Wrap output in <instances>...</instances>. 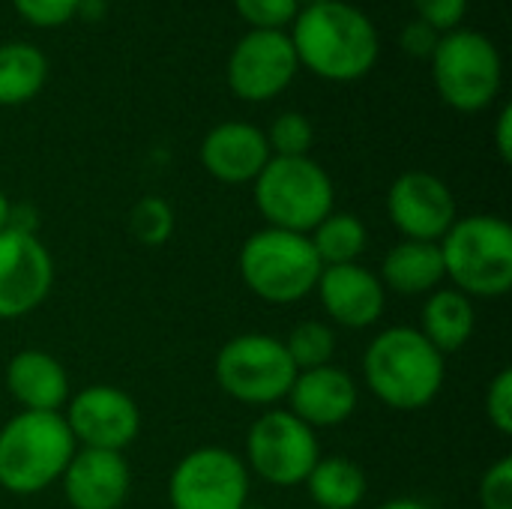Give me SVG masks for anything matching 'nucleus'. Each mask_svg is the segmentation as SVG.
<instances>
[{
  "label": "nucleus",
  "instance_id": "f257e3e1",
  "mask_svg": "<svg viewBox=\"0 0 512 509\" xmlns=\"http://www.w3.org/2000/svg\"><path fill=\"white\" fill-rule=\"evenodd\" d=\"M297 63L324 81H357L381 54V39L369 15L342 0L303 6L291 21Z\"/></svg>",
  "mask_w": 512,
  "mask_h": 509
},
{
  "label": "nucleus",
  "instance_id": "f03ea898",
  "mask_svg": "<svg viewBox=\"0 0 512 509\" xmlns=\"http://www.w3.org/2000/svg\"><path fill=\"white\" fill-rule=\"evenodd\" d=\"M363 378L372 396L387 408L423 411L438 399L447 366L444 354L435 351L417 327H390L369 342Z\"/></svg>",
  "mask_w": 512,
  "mask_h": 509
},
{
  "label": "nucleus",
  "instance_id": "7ed1b4c3",
  "mask_svg": "<svg viewBox=\"0 0 512 509\" xmlns=\"http://www.w3.org/2000/svg\"><path fill=\"white\" fill-rule=\"evenodd\" d=\"M75 450L63 414L18 411L0 426V489L21 498L51 489Z\"/></svg>",
  "mask_w": 512,
  "mask_h": 509
},
{
  "label": "nucleus",
  "instance_id": "20e7f679",
  "mask_svg": "<svg viewBox=\"0 0 512 509\" xmlns=\"http://www.w3.org/2000/svg\"><path fill=\"white\" fill-rule=\"evenodd\" d=\"M450 288L465 297H507L512 288V228L492 213L459 216L438 243Z\"/></svg>",
  "mask_w": 512,
  "mask_h": 509
},
{
  "label": "nucleus",
  "instance_id": "39448f33",
  "mask_svg": "<svg viewBox=\"0 0 512 509\" xmlns=\"http://www.w3.org/2000/svg\"><path fill=\"white\" fill-rule=\"evenodd\" d=\"M237 267L243 285L258 300L273 306H291L306 300L324 270L309 237L282 228L255 231L243 243Z\"/></svg>",
  "mask_w": 512,
  "mask_h": 509
},
{
  "label": "nucleus",
  "instance_id": "423d86ee",
  "mask_svg": "<svg viewBox=\"0 0 512 509\" xmlns=\"http://www.w3.org/2000/svg\"><path fill=\"white\" fill-rule=\"evenodd\" d=\"M255 204L267 228L309 234L333 213L336 189L330 174L309 156H270L255 177Z\"/></svg>",
  "mask_w": 512,
  "mask_h": 509
},
{
  "label": "nucleus",
  "instance_id": "0eeeda50",
  "mask_svg": "<svg viewBox=\"0 0 512 509\" xmlns=\"http://www.w3.org/2000/svg\"><path fill=\"white\" fill-rule=\"evenodd\" d=\"M432 60V81L438 96L462 114L489 108L504 81V63L495 42L468 27H456L438 39Z\"/></svg>",
  "mask_w": 512,
  "mask_h": 509
},
{
  "label": "nucleus",
  "instance_id": "6e6552de",
  "mask_svg": "<svg viewBox=\"0 0 512 509\" xmlns=\"http://www.w3.org/2000/svg\"><path fill=\"white\" fill-rule=\"evenodd\" d=\"M213 375L219 390L234 402L270 408L288 396L297 369L282 339L267 333H240L219 348Z\"/></svg>",
  "mask_w": 512,
  "mask_h": 509
},
{
  "label": "nucleus",
  "instance_id": "1a4fd4ad",
  "mask_svg": "<svg viewBox=\"0 0 512 509\" xmlns=\"http://www.w3.org/2000/svg\"><path fill=\"white\" fill-rule=\"evenodd\" d=\"M321 459L315 429L297 420L291 411H264L246 435V468L276 489H294L306 483L309 471Z\"/></svg>",
  "mask_w": 512,
  "mask_h": 509
},
{
  "label": "nucleus",
  "instance_id": "9d476101",
  "mask_svg": "<svg viewBox=\"0 0 512 509\" xmlns=\"http://www.w3.org/2000/svg\"><path fill=\"white\" fill-rule=\"evenodd\" d=\"M171 509H243L249 504V468L225 447L186 453L168 477Z\"/></svg>",
  "mask_w": 512,
  "mask_h": 509
},
{
  "label": "nucleus",
  "instance_id": "9b49d317",
  "mask_svg": "<svg viewBox=\"0 0 512 509\" xmlns=\"http://www.w3.org/2000/svg\"><path fill=\"white\" fill-rule=\"evenodd\" d=\"M300 63L285 30H249L228 57V87L243 102H267L285 93Z\"/></svg>",
  "mask_w": 512,
  "mask_h": 509
},
{
  "label": "nucleus",
  "instance_id": "f8f14e48",
  "mask_svg": "<svg viewBox=\"0 0 512 509\" xmlns=\"http://www.w3.org/2000/svg\"><path fill=\"white\" fill-rule=\"evenodd\" d=\"M66 426L78 447L123 453L141 432L135 399L111 384H90L66 402Z\"/></svg>",
  "mask_w": 512,
  "mask_h": 509
},
{
  "label": "nucleus",
  "instance_id": "ddd939ff",
  "mask_svg": "<svg viewBox=\"0 0 512 509\" xmlns=\"http://www.w3.org/2000/svg\"><path fill=\"white\" fill-rule=\"evenodd\" d=\"M54 285V261L33 231H0V321L39 309Z\"/></svg>",
  "mask_w": 512,
  "mask_h": 509
},
{
  "label": "nucleus",
  "instance_id": "4468645a",
  "mask_svg": "<svg viewBox=\"0 0 512 509\" xmlns=\"http://www.w3.org/2000/svg\"><path fill=\"white\" fill-rule=\"evenodd\" d=\"M387 216L402 231V240L441 243L459 219L450 186L432 171H405L387 192Z\"/></svg>",
  "mask_w": 512,
  "mask_h": 509
},
{
  "label": "nucleus",
  "instance_id": "2eb2a0df",
  "mask_svg": "<svg viewBox=\"0 0 512 509\" xmlns=\"http://www.w3.org/2000/svg\"><path fill=\"white\" fill-rule=\"evenodd\" d=\"M60 486L72 509H120L132 489V471L123 453L78 447Z\"/></svg>",
  "mask_w": 512,
  "mask_h": 509
},
{
  "label": "nucleus",
  "instance_id": "dca6fc26",
  "mask_svg": "<svg viewBox=\"0 0 512 509\" xmlns=\"http://www.w3.org/2000/svg\"><path fill=\"white\" fill-rule=\"evenodd\" d=\"M315 291L330 321L348 330H366L378 324L387 306V291L381 279L360 261L324 267Z\"/></svg>",
  "mask_w": 512,
  "mask_h": 509
},
{
  "label": "nucleus",
  "instance_id": "f3484780",
  "mask_svg": "<svg viewBox=\"0 0 512 509\" xmlns=\"http://www.w3.org/2000/svg\"><path fill=\"white\" fill-rule=\"evenodd\" d=\"M285 399H288V411L297 420H303L309 429H330L354 417L360 405V390L345 369L330 363V366L297 372Z\"/></svg>",
  "mask_w": 512,
  "mask_h": 509
},
{
  "label": "nucleus",
  "instance_id": "a211bd4d",
  "mask_svg": "<svg viewBox=\"0 0 512 509\" xmlns=\"http://www.w3.org/2000/svg\"><path fill=\"white\" fill-rule=\"evenodd\" d=\"M267 138L258 126L243 120H228L213 126L201 141V165L210 177L228 186L255 183V177L270 162Z\"/></svg>",
  "mask_w": 512,
  "mask_h": 509
},
{
  "label": "nucleus",
  "instance_id": "6ab92c4d",
  "mask_svg": "<svg viewBox=\"0 0 512 509\" xmlns=\"http://www.w3.org/2000/svg\"><path fill=\"white\" fill-rule=\"evenodd\" d=\"M6 393L21 411L60 414L69 402V375L54 354L24 348L6 363Z\"/></svg>",
  "mask_w": 512,
  "mask_h": 509
},
{
  "label": "nucleus",
  "instance_id": "aec40b11",
  "mask_svg": "<svg viewBox=\"0 0 512 509\" xmlns=\"http://www.w3.org/2000/svg\"><path fill=\"white\" fill-rule=\"evenodd\" d=\"M378 279L384 291H393L399 297H429L447 279L438 243H423V240L396 243L384 255Z\"/></svg>",
  "mask_w": 512,
  "mask_h": 509
},
{
  "label": "nucleus",
  "instance_id": "412c9836",
  "mask_svg": "<svg viewBox=\"0 0 512 509\" xmlns=\"http://www.w3.org/2000/svg\"><path fill=\"white\" fill-rule=\"evenodd\" d=\"M474 300L465 297L456 288H438L426 297L423 303V315H420V333L426 336V342L441 351V354H453L459 348H465L474 336Z\"/></svg>",
  "mask_w": 512,
  "mask_h": 509
},
{
  "label": "nucleus",
  "instance_id": "4be33fe9",
  "mask_svg": "<svg viewBox=\"0 0 512 509\" xmlns=\"http://www.w3.org/2000/svg\"><path fill=\"white\" fill-rule=\"evenodd\" d=\"M315 509H357L366 501V471L348 456H321L306 477Z\"/></svg>",
  "mask_w": 512,
  "mask_h": 509
},
{
  "label": "nucleus",
  "instance_id": "5701e85b",
  "mask_svg": "<svg viewBox=\"0 0 512 509\" xmlns=\"http://www.w3.org/2000/svg\"><path fill=\"white\" fill-rule=\"evenodd\" d=\"M48 81V60L30 42L0 45V105L30 102Z\"/></svg>",
  "mask_w": 512,
  "mask_h": 509
},
{
  "label": "nucleus",
  "instance_id": "b1692460",
  "mask_svg": "<svg viewBox=\"0 0 512 509\" xmlns=\"http://www.w3.org/2000/svg\"><path fill=\"white\" fill-rule=\"evenodd\" d=\"M306 237L324 267L354 264L366 252V243H369V231L363 219L354 213H336V210L327 219H321Z\"/></svg>",
  "mask_w": 512,
  "mask_h": 509
},
{
  "label": "nucleus",
  "instance_id": "393cba45",
  "mask_svg": "<svg viewBox=\"0 0 512 509\" xmlns=\"http://www.w3.org/2000/svg\"><path fill=\"white\" fill-rule=\"evenodd\" d=\"M282 345H285L294 369L306 372V369H318V366L333 363L336 333L324 321H303L288 333V339H282Z\"/></svg>",
  "mask_w": 512,
  "mask_h": 509
},
{
  "label": "nucleus",
  "instance_id": "a878e982",
  "mask_svg": "<svg viewBox=\"0 0 512 509\" xmlns=\"http://www.w3.org/2000/svg\"><path fill=\"white\" fill-rule=\"evenodd\" d=\"M129 231L141 246H165L174 234V210L159 195H144L129 210Z\"/></svg>",
  "mask_w": 512,
  "mask_h": 509
},
{
  "label": "nucleus",
  "instance_id": "bb28decb",
  "mask_svg": "<svg viewBox=\"0 0 512 509\" xmlns=\"http://www.w3.org/2000/svg\"><path fill=\"white\" fill-rule=\"evenodd\" d=\"M264 138L273 156H309L315 144V126L306 114L285 111L270 123Z\"/></svg>",
  "mask_w": 512,
  "mask_h": 509
},
{
  "label": "nucleus",
  "instance_id": "cd10ccee",
  "mask_svg": "<svg viewBox=\"0 0 512 509\" xmlns=\"http://www.w3.org/2000/svg\"><path fill=\"white\" fill-rule=\"evenodd\" d=\"M234 6L252 30H282L300 12L297 0H234Z\"/></svg>",
  "mask_w": 512,
  "mask_h": 509
},
{
  "label": "nucleus",
  "instance_id": "c85d7f7f",
  "mask_svg": "<svg viewBox=\"0 0 512 509\" xmlns=\"http://www.w3.org/2000/svg\"><path fill=\"white\" fill-rule=\"evenodd\" d=\"M81 0H12L15 12L33 27H60L78 15Z\"/></svg>",
  "mask_w": 512,
  "mask_h": 509
},
{
  "label": "nucleus",
  "instance_id": "c756f323",
  "mask_svg": "<svg viewBox=\"0 0 512 509\" xmlns=\"http://www.w3.org/2000/svg\"><path fill=\"white\" fill-rule=\"evenodd\" d=\"M486 417L492 429L504 438L512 435V372L501 369L486 390Z\"/></svg>",
  "mask_w": 512,
  "mask_h": 509
},
{
  "label": "nucleus",
  "instance_id": "7c9ffc66",
  "mask_svg": "<svg viewBox=\"0 0 512 509\" xmlns=\"http://www.w3.org/2000/svg\"><path fill=\"white\" fill-rule=\"evenodd\" d=\"M480 507L483 509H512V459H498L480 480Z\"/></svg>",
  "mask_w": 512,
  "mask_h": 509
},
{
  "label": "nucleus",
  "instance_id": "2f4dec72",
  "mask_svg": "<svg viewBox=\"0 0 512 509\" xmlns=\"http://www.w3.org/2000/svg\"><path fill=\"white\" fill-rule=\"evenodd\" d=\"M417 18L435 27L438 33H450L462 24L468 0H414Z\"/></svg>",
  "mask_w": 512,
  "mask_h": 509
},
{
  "label": "nucleus",
  "instance_id": "473e14b6",
  "mask_svg": "<svg viewBox=\"0 0 512 509\" xmlns=\"http://www.w3.org/2000/svg\"><path fill=\"white\" fill-rule=\"evenodd\" d=\"M441 36H444V33H438V30L429 27L426 21L414 18V21L402 30V39H399V42H402V48H405L411 57H432Z\"/></svg>",
  "mask_w": 512,
  "mask_h": 509
},
{
  "label": "nucleus",
  "instance_id": "72a5a7b5",
  "mask_svg": "<svg viewBox=\"0 0 512 509\" xmlns=\"http://www.w3.org/2000/svg\"><path fill=\"white\" fill-rule=\"evenodd\" d=\"M495 147L504 162L512 159V105H504L495 123Z\"/></svg>",
  "mask_w": 512,
  "mask_h": 509
},
{
  "label": "nucleus",
  "instance_id": "f704fd0d",
  "mask_svg": "<svg viewBox=\"0 0 512 509\" xmlns=\"http://www.w3.org/2000/svg\"><path fill=\"white\" fill-rule=\"evenodd\" d=\"M375 509H432V507H429V504H423V501H417V498H393V501L378 504Z\"/></svg>",
  "mask_w": 512,
  "mask_h": 509
},
{
  "label": "nucleus",
  "instance_id": "c9c22d12",
  "mask_svg": "<svg viewBox=\"0 0 512 509\" xmlns=\"http://www.w3.org/2000/svg\"><path fill=\"white\" fill-rule=\"evenodd\" d=\"M78 12L87 15V18H99L105 12V0H81L78 3Z\"/></svg>",
  "mask_w": 512,
  "mask_h": 509
},
{
  "label": "nucleus",
  "instance_id": "e433bc0d",
  "mask_svg": "<svg viewBox=\"0 0 512 509\" xmlns=\"http://www.w3.org/2000/svg\"><path fill=\"white\" fill-rule=\"evenodd\" d=\"M9 213H12V204H9L6 192L0 189V231H6V228H9Z\"/></svg>",
  "mask_w": 512,
  "mask_h": 509
},
{
  "label": "nucleus",
  "instance_id": "4c0bfd02",
  "mask_svg": "<svg viewBox=\"0 0 512 509\" xmlns=\"http://www.w3.org/2000/svg\"><path fill=\"white\" fill-rule=\"evenodd\" d=\"M297 3H300V9H303V6H312V3H321V0H297Z\"/></svg>",
  "mask_w": 512,
  "mask_h": 509
},
{
  "label": "nucleus",
  "instance_id": "58836bf2",
  "mask_svg": "<svg viewBox=\"0 0 512 509\" xmlns=\"http://www.w3.org/2000/svg\"><path fill=\"white\" fill-rule=\"evenodd\" d=\"M243 509H264V507H258V504H246Z\"/></svg>",
  "mask_w": 512,
  "mask_h": 509
}]
</instances>
